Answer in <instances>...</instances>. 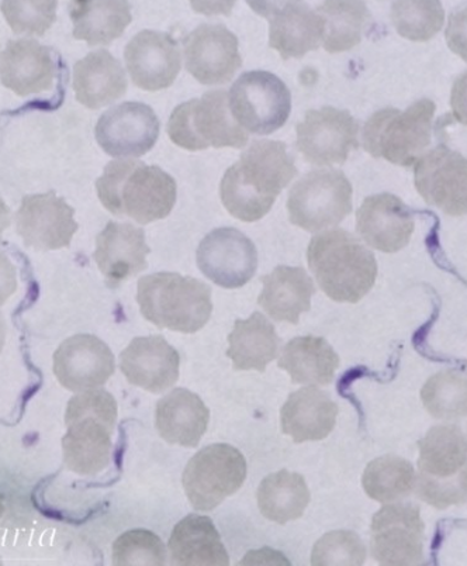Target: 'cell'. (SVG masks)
I'll list each match as a JSON object with an SVG mask.
<instances>
[{
  "label": "cell",
  "instance_id": "1",
  "mask_svg": "<svg viewBox=\"0 0 467 566\" xmlns=\"http://www.w3.org/2000/svg\"><path fill=\"white\" fill-rule=\"evenodd\" d=\"M295 158L282 142L256 140L224 174L220 193L231 216L246 223L270 212L282 190L297 175Z\"/></svg>",
  "mask_w": 467,
  "mask_h": 566
},
{
  "label": "cell",
  "instance_id": "2",
  "mask_svg": "<svg viewBox=\"0 0 467 566\" xmlns=\"http://www.w3.org/2000/svg\"><path fill=\"white\" fill-rule=\"evenodd\" d=\"M96 189L110 213L140 224L168 218L177 203L178 188L171 175L137 159L107 164Z\"/></svg>",
  "mask_w": 467,
  "mask_h": 566
},
{
  "label": "cell",
  "instance_id": "3",
  "mask_svg": "<svg viewBox=\"0 0 467 566\" xmlns=\"http://www.w3.org/2000/svg\"><path fill=\"white\" fill-rule=\"evenodd\" d=\"M307 261L322 292L336 302L358 303L376 282L378 262L373 252L346 230L312 237Z\"/></svg>",
  "mask_w": 467,
  "mask_h": 566
},
{
  "label": "cell",
  "instance_id": "4",
  "mask_svg": "<svg viewBox=\"0 0 467 566\" xmlns=\"http://www.w3.org/2000/svg\"><path fill=\"white\" fill-rule=\"evenodd\" d=\"M116 421L117 401L106 390H86L74 396L65 413V467L84 476L104 471L112 458Z\"/></svg>",
  "mask_w": 467,
  "mask_h": 566
},
{
  "label": "cell",
  "instance_id": "5",
  "mask_svg": "<svg viewBox=\"0 0 467 566\" xmlns=\"http://www.w3.org/2000/svg\"><path fill=\"white\" fill-rule=\"evenodd\" d=\"M137 302L148 322L179 333L202 331L213 313L212 287L174 272L142 276Z\"/></svg>",
  "mask_w": 467,
  "mask_h": 566
},
{
  "label": "cell",
  "instance_id": "6",
  "mask_svg": "<svg viewBox=\"0 0 467 566\" xmlns=\"http://www.w3.org/2000/svg\"><path fill=\"white\" fill-rule=\"evenodd\" d=\"M414 491L421 501L445 511L466 502V434L458 426H435L418 441Z\"/></svg>",
  "mask_w": 467,
  "mask_h": 566
},
{
  "label": "cell",
  "instance_id": "7",
  "mask_svg": "<svg viewBox=\"0 0 467 566\" xmlns=\"http://www.w3.org/2000/svg\"><path fill=\"white\" fill-rule=\"evenodd\" d=\"M435 111L433 101L420 99L405 112L386 107L374 113L363 126L364 150L400 167L414 166L433 140Z\"/></svg>",
  "mask_w": 467,
  "mask_h": 566
},
{
  "label": "cell",
  "instance_id": "8",
  "mask_svg": "<svg viewBox=\"0 0 467 566\" xmlns=\"http://www.w3.org/2000/svg\"><path fill=\"white\" fill-rule=\"evenodd\" d=\"M168 134L177 146L189 151L214 148H244L248 133L231 116L227 91H209L172 112Z\"/></svg>",
  "mask_w": 467,
  "mask_h": 566
},
{
  "label": "cell",
  "instance_id": "9",
  "mask_svg": "<svg viewBox=\"0 0 467 566\" xmlns=\"http://www.w3.org/2000/svg\"><path fill=\"white\" fill-rule=\"evenodd\" d=\"M287 210L290 223L309 233L336 228L352 212V185L338 169H317L290 189Z\"/></svg>",
  "mask_w": 467,
  "mask_h": 566
},
{
  "label": "cell",
  "instance_id": "10",
  "mask_svg": "<svg viewBox=\"0 0 467 566\" xmlns=\"http://www.w3.org/2000/svg\"><path fill=\"white\" fill-rule=\"evenodd\" d=\"M231 116L243 130L269 136L285 126L291 95L285 82L266 71L244 72L229 91Z\"/></svg>",
  "mask_w": 467,
  "mask_h": 566
},
{
  "label": "cell",
  "instance_id": "11",
  "mask_svg": "<svg viewBox=\"0 0 467 566\" xmlns=\"http://www.w3.org/2000/svg\"><path fill=\"white\" fill-rule=\"evenodd\" d=\"M245 457L229 444L204 447L188 462L183 488L197 511L210 512L237 493L246 480Z\"/></svg>",
  "mask_w": 467,
  "mask_h": 566
},
{
  "label": "cell",
  "instance_id": "12",
  "mask_svg": "<svg viewBox=\"0 0 467 566\" xmlns=\"http://www.w3.org/2000/svg\"><path fill=\"white\" fill-rule=\"evenodd\" d=\"M424 543L425 524L415 504L394 502L374 514L371 549L379 564H424Z\"/></svg>",
  "mask_w": 467,
  "mask_h": 566
},
{
  "label": "cell",
  "instance_id": "13",
  "mask_svg": "<svg viewBox=\"0 0 467 566\" xmlns=\"http://www.w3.org/2000/svg\"><path fill=\"white\" fill-rule=\"evenodd\" d=\"M296 132V146L312 166H340L359 147L357 118L348 111L332 106L307 112Z\"/></svg>",
  "mask_w": 467,
  "mask_h": 566
},
{
  "label": "cell",
  "instance_id": "14",
  "mask_svg": "<svg viewBox=\"0 0 467 566\" xmlns=\"http://www.w3.org/2000/svg\"><path fill=\"white\" fill-rule=\"evenodd\" d=\"M197 260L202 274L225 290L243 287L258 270L255 244L233 228L210 231L199 245Z\"/></svg>",
  "mask_w": 467,
  "mask_h": 566
},
{
  "label": "cell",
  "instance_id": "15",
  "mask_svg": "<svg viewBox=\"0 0 467 566\" xmlns=\"http://www.w3.org/2000/svg\"><path fill=\"white\" fill-rule=\"evenodd\" d=\"M415 188L431 206L449 216L466 214V158L446 146L425 151L414 164Z\"/></svg>",
  "mask_w": 467,
  "mask_h": 566
},
{
  "label": "cell",
  "instance_id": "16",
  "mask_svg": "<svg viewBox=\"0 0 467 566\" xmlns=\"http://www.w3.org/2000/svg\"><path fill=\"white\" fill-rule=\"evenodd\" d=\"M159 120L150 106L140 102L120 103L99 117L96 140L112 157H142L159 137Z\"/></svg>",
  "mask_w": 467,
  "mask_h": 566
},
{
  "label": "cell",
  "instance_id": "17",
  "mask_svg": "<svg viewBox=\"0 0 467 566\" xmlns=\"http://www.w3.org/2000/svg\"><path fill=\"white\" fill-rule=\"evenodd\" d=\"M238 39L224 24H200L183 40L189 74L203 85H223L243 65Z\"/></svg>",
  "mask_w": 467,
  "mask_h": 566
},
{
  "label": "cell",
  "instance_id": "18",
  "mask_svg": "<svg viewBox=\"0 0 467 566\" xmlns=\"http://www.w3.org/2000/svg\"><path fill=\"white\" fill-rule=\"evenodd\" d=\"M75 210L55 192L30 195L22 200L17 213V231L25 247L54 251L71 244L78 231Z\"/></svg>",
  "mask_w": 467,
  "mask_h": 566
},
{
  "label": "cell",
  "instance_id": "19",
  "mask_svg": "<svg viewBox=\"0 0 467 566\" xmlns=\"http://www.w3.org/2000/svg\"><path fill=\"white\" fill-rule=\"evenodd\" d=\"M115 355L91 334L65 339L54 354V374L71 392H86L104 386L115 374Z\"/></svg>",
  "mask_w": 467,
  "mask_h": 566
},
{
  "label": "cell",
  "instance_id": "20",
  "mask_svg": "<svg viewBox=\"0 0 467 566\" xmlns=\"http://www.w3.org/2000/svg\"><path fill=\"white\" fill-rule=\"evenodd\" d=\"M125 59L131 81L141 90H167L182 66L181 49L171 34L144 30L130 40Z\"/></svg>",
  "mask_w": 467,
  "mask_h": 566
},
{
  "label": "cell",
  "instance_id": "21",
  "mask_svg": "<svg viewBox=\"0 0 467 566\" xmlns=\"http://www.w3.org/2000/svg\"><path fill=\"white\" fill-rule=\"evenodd\" d=\"M258 13L269 19V45L284 60L301 59L322 41L325 22L310 4L262 3Z\"/></svg>",
  "mask_w": 467,
  "mask_h": 566
},
{
  "label": "cell",
  "instance_id": "22",
  "mask_svg": "<svg viewBox=\"0 0 467 566\" xmlns=\"http://www.w3.org/2000/svg\"><path fill=\"white\" fill-rule=\"evenodd\" d=\"M414 228L413 210L392 193L364 199L357 213V231L364 243L388 254L407 247Z\"/></svg>",
  "mask_w": 467,
  "mask_h": 566
},
{
  "label": "cell",
  "instance_id": "23",
  "mask_svg": "<svg viewBox=\"0 0 467 566\" xmlns=\"http://www.w3.org/2000/svg\"><path fill=\"white\" fill-rule=\"evenodd\" d=\"M181 357L166 337L132 339L120 355V368L128 382L151 394H162L179 379Z\"/></svg>",
  "mask_w": 467,
  "mask_h": 566
},
{
  "label": "cell",
  "instance_id": "24",
  "mask_svg": "<svg viewBox=\"0 0 467 566\" xmlns=\"http://www.w3.org/2000/svg\"><path fill=\"white\" fill-rule=\"evenodd\" d=\"M148 254L150 247L142 229L110 221L97 235L94 259L109 286L116 287L147 270Z\"/></svg>",
  "mask_w": 467,
  "mask_h": 566
},
{
  "label": "cell",
  "instance_id": "25",
  "mask_svg": "<svg viewBox=\"0 0 467 566\" xmlns=\"http://www.w3.org/2000/svg\"><path fill=\"white\" fill-rule=\"evenodd\" d=\"M56 75L53 51L34 39L9 41L0 53V82L19 96L51 90Z\"/></svg>",
  "mask_w": 467,
  "mask_h": 566
},
{
  "label": "cell",
  "instance_id": "26",
  "mask_svg": "<svg viewBox=\"0 0 467 566\" xmlns=\"http://www.w3.org/2000/svg\"><path fill=\"white\" fill-rule=\"evenodd\" d=\"M338 406L325 390L307 386L291 394L280 410L282 431L296 444L327 439L336 429Z\"/></svg>",
  "mask_w": 467,
  "mask_h": 566
},
{
  "label": "cell",
  "instance_id": "27",
  "mask_svg": "<svg viewBox=\"0 0 467 566\" xmlns=\"http://www.w3.org/2000/svg\"><path fill=\"white\" fill-rule=\"evenodd\" d=\"M209 421L208 406L191 390L173 389L158 401L157 430L169 444L194 449L206 433Z\"/></svg>",
  "mask_w": 467,
  "mask_h": 566
},
{
  "label": "cell",
  "instance_id": "28",
  "mask_svg": "<svg viewBox=\"0 0 467 566\" xmlns=\"http://www.w3.org/2000/svg\"><path fill=\"white\" fill-rule=\"evenodd\" d=\"M264 290L258 303L276 322L297 324L303 313L311 308L316 295L315 282L303 268L280 265L262 276Z\"/></svg>",
  "mask_w": 467,
  "mask_h": 566
},
{
  "label": "cell",
  "instance_id": "29",
  "mask_svg": "<svg viewBox=\"0 0 467 566\" xmlns=\"http://www.w3.org/2000/svg\"><path fill=\"white\" fill-rule=\"evenodd\" d=\"M127 85L125 69L107 50L94 51L74 66L76 101L89 109H100L120 99Z\"/></svg>",
  "mask_w": 467,
  "mask_h": 566
},
{
  "label": "cell",
  "instance_id": "30",
  "mask_svg": "<svg viewBox=\"0 0 467 566\" xmlns=\"http://www.w3.org/2000/svg\"><path fill=\"white\" fill-rule=\"evenodd\" d=\"M173 565H229L230 557L212 518L189 514L169 538Z\"/></svg>",
  "mask_w": 467,
  "mask_h": 566
},
{
  "label": "cell",
  "instance_id": "31",
  "mask_svg": "<svg viewBox=\"0 0 467 566\" xmlns=\"http://www.w3.org/2000/svg\"><path fill=\"white\" fill-rule=\"evenodd\" d=\"M229 344L227 357L237 370L265 373L280 352V338L274 324L259 312L253 313L246 321L235 322Z\"/></svg>",
  "mask_w": 467,
  "mask_h": 566
},
{
  "label": "cell",
  "instance_id": "32",
  "mask_svg": "<svg viewBox=\"0 0 467 566\" xmlns=\"http://www.w3.org/2000/svg\"><path fill=\"white\" fill-rule=\"evenodd\" d=\"M277 367L290 375L291 382L325 386L331 384L340 357L322 337H296L286 344Z\"/></svg>",
  "mask_w": 467,
  "mask_h": 566
},
{
  "label": "cell",
  "instance_id": "33",
  "mask_svg": "<svg viewBox=\"0 0 467 566\" xmlns=\"http://www.w3.org/2000/svg\"><path fill=\"white\" fill-rule=\"evenodd\" d=\"M258 507L262 516L277 524L295 522L310 503V491L300 473L282 470L261 482Z\"/></svg>",
  "mask_w": 467,
  "mask_h": 566
},
{
  "label": "cell",
  "instance_id": "34",
  "mask_svg": "<svg viewBox=\"0 0 467 566\" xmlns=\"http://www.w3.org/2000/svg\"><path fill=\"white\" fill-rule=\"evenodd\" d=\"M131 7L127 2H75L71 4L74 38L87 44L109 45L119 39L131 23Z\"/></svg>",
  "mask_w": 467,
  "mask_h": 566
},
{
  "label": "cell",
  "instance_id": "35",
  "mask_svg": "<svg viewBox=\"0 0 467 566\" xmlns=\"http://www.w3.org/2000/svg\"><path fill=\"white\" fill-rule=\"evenodd\" d=\"M325 22L322 45L328 53H342L361 43L371 13L363 2H326L316 9Z\"/></svg>",
  "mask_w": 467,
  "mask_h": 566
},
{
  "label": "cell",
  "instance_id": "36",
  "mask_svg": "<svg viewBox=\"0 0 467 566\" xmlns=\"http://www.w3.org/2000/svg\"><path fill=\"white\" fill-rule=\"evenodd\" d=\"M415 470L412 462L394 455L379 457L369 462L362 485L367 495L381 503L402 502L412 495Z\"/></svg>",
  "mask_w": 467,
  "mask_h": 566
},
{
  "label": "cell",
  "instance_id": "37",
  "mask_svg": "<svg viewBox=\"0 0 467 566\" xmlns=\"http://www.w3.org/2000/svg\"><path fill=\"white\" fill-rule=\"evenodd\" d=\"M425 409L435 419L454 421L466 416V377L459 370L435 374L421 390Z\"/></svg>",
  "mask_w": 467,
  "mask_h": 566
},
{
  "label": "cell",
  "instance_id": "38",
  "mask_svg": "<svg viewBox=\"0 0 467 566\" xmlns=\"http://www.w3.org/2000/svg\"><path fill=\"white\" fill-rule=\"evenodd\" d=\"M392 20L402 38L427 41L443 29L445 12L439 2H396L392 4Z\"/></svg>",
  "mask_w": 467,
  "mask_h": 566
},
{
  "label": "cell",
  "instance_id": "39",
  "mask_svg": "<svg viewBox=\"0 0 467 566\" xmlns=\"http://www.w3.org/2000/svg\"><path fill=\"white\" fill-rule=\"evenodd\" d=\"M167 548L150 530H130L113 544L115 565H166Z\"/></svg>",
  "mask_w": 467,
  "mask_h": 566
},
{
  "label": "cell",
  "instance_id": "40",
  "mask_svg": "<svg viewBox=\"0 0 467 566\" xmlns=\"http://www.w3.org/2000/svg\"><path fill=\"white\" fill-rule=\"evenodd\" d=\"M367 560V547L357 533L340 530L325 535L315 545L312 565H362Z\"/></svg>",
  "mask_w": 467,
  "mask_h": 566
},
{
  "label": "cell",
  "instance_id": "41",
  "mask_svg": "<svg viewBox=\"0 0 467 566\" xmlns=\"http://www.w3.org/2000/svg\"><path fill=\"white\" fill-rule=\"evenodd\" d=\"M56 2H3L0 9L17 34L43 35L56 19Z\"/></svg>",
  "mask_w": 467,
  "mask_h": 566
},
{
  "label": "cell",
  "instance_id": "42",
  "mask_svg": "<svg viewBox=\"0 0 467 566\" xmlns=\"http://www.w3.org/2000/svg\"><path fill=\"white\" fill-rule=\"evenodd\" d=\"M18 290V271L9 256L0 251V306Z\"/></svg>",
  "mask_w": 467,
  "mask_h": 566
},
{
  "label": "cell",
  "instance_id": "43",
  "mask_svg": "<svg viewBox=\"0 0 467 566\" xmlns=\"http://www.w3.org/2000/svg\"><path fill=\"white\" fill-rule=\"evenodd\" d=\"M10 226V209L2 197H0V240H2L3 231Z\"/></svg>",
  "mask_w": 467,
  "mask_h": 566
},
{
  "label": "cell",
  "instance_id": "44",
  "mask_svg": "<svg viewBox=\"0 0 467 566\" xmlns=\"http://www.w3.org/2000/svg\"><path fill=\"white\" fill-rule=\"evenodd\" d=\"M4 342H7V323H4L2 313H0V353H2Z\"/></svg>",
  "mask_w": 467,
  "mask_h": 566
},
{
  "label": "cell",
  "instance_id": "45",
  "mask_svg": "<svg viewBox=\"0 0 467 566\" xmlns=\"http://www.w3.org/2000/svg\"><path fill=\"white\" fill-rule=\"evenodd\" d=\"M4 512L3 495L0 493V518H2Z\"/></svg>",
  "mask_w": 467,
  "mask_h": 566
}]
</instances>
